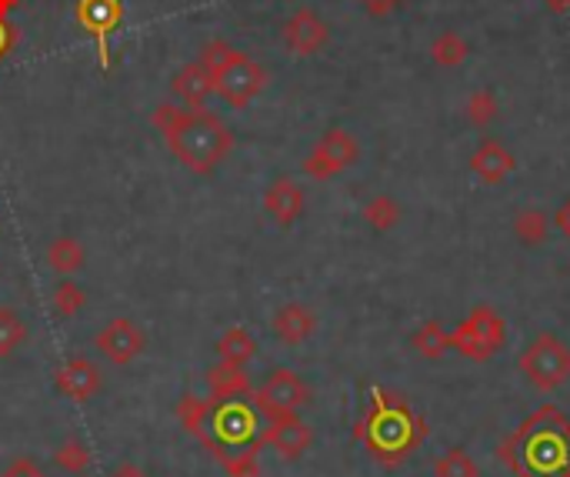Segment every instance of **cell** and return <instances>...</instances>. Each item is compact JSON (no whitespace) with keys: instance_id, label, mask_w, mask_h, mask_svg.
Wrapping results in <instances>:
<instances>
[{"instance_id":"52a82bcc","label":"cell","mask_w":570,"mask_h":477,"mask_svg":"<svg viewBox=\"0 0 570 477\" xmlns=\"http://www.w3.org/2000/svg\"><path fill=\"white\" fill-rule=\"evenodd\" d=\"M360 157V144L353 140V134H347L344 127H330L307 153L304 161V174L314 181H330L337 174H344L347 168L357 165Z\"/></svg>"},{"instance_id":"484cf974","label":"cell","mask_w":570,"mask_h":477,"mask_svg":"<svg viewBox=\"0 0 570 477\" xmlns=\"http://www.w3.org/2000/svg\"><path fill=\"white\" fill-rule=\"evenodd\" d=\"M48 264H51V271L71 277V274H77L84 267V247L74 237H57L48 247Z\"/></svg>"},{"instance_id":"9c48e42d","label":"cell","mask_w":570,"mask_h":477,"mask_svg":"<svg viewBox=\"0 0 570 477\" xmlns=\"http://www.w3.org/2000/svg\"><path fill=\"white\" fill-rule=\"evenodd\" d=\"M94 348H97V354L107 358L110 364L127 368V364H134V361L144 354L147 338H144V331L130 321V317H114V321H107V325L97 331Z\"/></svg>"},{"instance_id":"3957f363","label":"cell","mask_w":570,"mask_h":477,"mask_svg":"<svg viewBox=\"0 0 570 477\" xmlns=\"http://www.w3.org/2000/svg\"><path fill=\"white\" fill-rule=\"evenodd\" d=\"M428 437V421L414 414L401 398L388 391H373L367 417L357 424V441L367 444V451L384 460V464H401L421 441Z\"/></svg>"},{"instance_id":"7a4b0ae2","label":"cell","mask_w":570,"mask_h":477,"mask_svg":"<svg viewBox=\"0 0 570 477\" xmlns=\"http://www.w3.org/2000/svg\"><path fill=\"white\" fill-rule=\"evenodd\" d=\"M170 153L177 157V161L194 171V174H214L218 165L224 161V157L231 153L234 147V134L231 127L211 114L208 107H170L163 104L157 114H154Z\"/></svg>"},{"instance_id":"83f0119b","label":"cell","mask_w":570,"mask_h":477,"mask_svg":"<svg viewBox=\"0 0 570 477\" xmlns=\"http://www.w3.org/2000/svg\"><path fill=\"white\" fill-rule=\"evenodd\" d=\"M464 117H467V124H474V127H490L494 120H497V94L494 91H487V87H481V91H474L471 97H467V104H464Z\"/></svg>"},{"instance_id":"ac0fdd59","label":"cell","mask_w":570,"mask_h":477,"mask_svg":"<svg viewBox=\"0 0 570 477\" xmlns=\"http://www.w3.org/2000/svg\"><path fill=\"white\" fill-rule=\"evenodd\" d=\"M214 91V81L208 74V67L198 61V64H187L177 77H173V94L187 104V107H204L208 104V94Z\"/></svg>"},{"instance_id":"2e32d148","label":"cell","mask_w":570,"mask_h":477,"mask_svg":"<svg viewBox=\"0 0 570 477\" xmlns=\"http://www.w3.org/2000/svg\"><path fill=\"white\" fill-rule=\"evenodd\" d=\"M304 204H307L304 188H300L297 181H291V178H277V181L267 188V194H264V211H267V218H271L277 227H291L294 221H300Z\"/></svg>"},{"instance_id":"d6986e66","label":"cell","mask_w":570,"mask_h":477,"mask_svg":"<svg viewBox=\"0 0 570 477\" xmlns=\"http://www.w3.org/2000/svg\"><path fill=\"white\" fill-rule=\"evenodd\" d=\"M218 358L224 364H234V368H247L254 358H257V341L247 328H231L221 335L218 341Z\"/></svg>"},{"instance_id":"44dd1931","label":"cell","mask_w":570,"mask_h":477,"mask_svg":"<svg viewBox=\"0 0 570 477\" xmlns=\"http://www.w3.org/2000/svg\"><path fill=\"white\" fill-rule=\"evenodd\" d=\"M77 18L91 34H107L120 21V4L117 0H81Z\"/></svg>"},{"instance_id":"f1b7e54d","label":"cell","mask_w":570,"mask_h":477,"mask_svg":"<svg viewBox=\"0 0 570 477\" xmlns=\"http://www.w3.org/2000/svg\"><path fill=\"white\" fill-rule=\"evenodd\" d=\"M261 444L251 447H234L221 457V467L228 470V477H261V460H257Z\"/></svg>"},{"instance_id":"d6a6232c","label":"cell","mask_w":570,"mask_h":477,"mask_svg":"<svg viewBox=\"0 0 570 477\" xmlns=\"http://www.w3.org/2000/svg\"><path fill=\"white\" fill-rule=\"evenodd\" d=\"M357 4L363 8V14H370V18H391L404 0H357Z\"/></svg>"},{"instance_id":"1f68e13d","label":"cell","mask_w":570,"mask_h":477,"mask_svg":"<svg viewBox=\"0 0 570 477\" xmlns=\"http://www.w3.org/2000/svg\"><path fill=\"white\" fill-rule=\"evenodd\" d=\"M0 477H48V470L34 457H18V460L8 464V470Z\"/></svg>"},{"instance_id":"cb8c5ba5","label":"cell","mask_w":570,"mask_h":477,"mask_svg":"<svg viewBox=\"0 0 570 477\" xmlns=\"http://www.w3.org/2000/svg\"><path fill=\"white\" fill-rule=\"evenodd\" d=\"M467 54H471V47L457 31H444L431 41V61L437 67H461L467 61Z\"/></svg>"},{"instance_id":"ba28073f","label":"cell","mask_w":570,"mask_h":477,"mask_svg":"<svg viewBox=\"0 0 570 477\" xmlns=\"http://www.w3.org/2000/svg\"><path fill=\"white\" fill-rule=\"evenodd\" d=\"M254 407L271 417V414H287V411H300L310 401V388L304 384L300 374H294L291 368H277L254 394H251Z\"/></svg>"},{"instance_id":"7c38bea8","label":"cell","mask_w":570,"mask_h":477,"mask_svg":"<svg viewBox=\"0 0 570 477\" xmlns=\"http://www.w3.org/2000/svg\"><path fill=\"white\" fill-rule=\"evenodd\" d=\"M471 171L477 181L484 184H504L514 171H517V157L507 150V144H500L497 137H484L474 153H471Z\"/></svg>"},{"instance_id":"7402d4cb","label":"cell","mask_w":570,"mask_h":477,"mask_svg":"<svg viewBox=\"0 0 570 477\" xmlns=\"http://www.w3.org/2000/svg\"><path fill=\"white\" fill-rule=\"evenodd\" d=\"M401 218H404V211H401V204H398L391 194H377V198H370V201L363 204V221H367L373 231H380V234L394 231V227L401 224Z\"/></svg>"},{"instance_id":"4dcf8cb0","label":"cell","mask_w":570,"mask_h":477,"mask_svg":"<svg viewBox=\"0 0 570 477\" xmlns=\"http://www.w3.org/2000/svg\"><path fill=\"white\" fill-rule=\"evenodd\" d=\"M84 304H87V297H84L81 284H74V280H61V284L54 287V294H51V307H54L61 317H67V321L84 310Z\"/></svg>"},{"instance_id":"9a60e30c","label":"cell","mask_w":570,"mask_h":477,"mask_svg":"<svg viewBox=\"0 0 570 477\" xmlns=\"http://www.w3.org/2000/svg\"><path fill=\"white\" fill-rule=\"evenodd\" d=\"M271 328H274L277 341L297 348V344H304V341L314 338V331H317V314L307 304H300V300H287L284 307L274 310Z\"/></svg>"},{"instance_id":"4316f807","label":"cell","mask_w":570,"mask_h":477,"mask_svg":"<svg viewBox=\"0 0 570 477\" xmlns=\"http://www.w3.org/2000/svg\"><path fill=\"white\" fill-rule=\"evenodd\" d=\"M91 460H94V454L81 437H67L64 444L54 447V464L67 474H87Z\"/></svg>"},{"instance_id":"6da1fadb","label":"cell","mask_w":570,"mask_h":477,"mask_svg":"<svg viewBox=\"0 0 570 477\" xmlns=\"http://www.w3.org/2000/svg\"><path fill=\"white\" fill-rule=\"evenodd\" d=\"M500 460L517 477H570V417L543 404L504 444Z\"/></svg>"},{"instance_id":"e575fe53","label":"cell","mask_w":570,"mask_h":477,"mask_svg":"<svg viewBox=\"0 0 570 477\" xmlns=\"http://www.w3.org/2000/svg\"><path fill=\"white\" fill-rule=\"evenodd\" d=\"M107 477H150L144 467H137V464H130V460H124V464H117Z\"/></svg>"},{"instance_id":"836d02e7","label":"cell","mask_w":570,"mask_h":477,"mask_svg":"<svg viewBox=\"0 0 570 477\" xmlns=\"http://www.w3.org/2000/svg\"><path fill=\"white\" fill-rule=\"evenodd\" d=\"M550 224H553V227H557V231H560L567 241H570V198H567V201H563L557 211H553V221H550Z\"/></svg>"},{"instance_id":"4fadbf2b","label":"cell","mask_w":570,"mask_h":477,"mask_svg":"<svg viewBox=\"0 0 570 477\" xmlns=\"http://www.w3.org/2000/svg\"><path fill=\"white\" fill-rule=\"evenodd\" d=\"M177 417H180V427L198 437L214 457L224 454L221 441H218V431H214V404L204 401V398H194V394H183L180 404H177Z\"/></svg>"},{"instance_id":"8d00e7d4","label":"cell","mask_w":570,"mask_h":477,"mask_svg":"<svg viewBox=\"0 0 570 477\" xmlns=\"http://www.w3.org/2000/svg\"><path fill=\"white\" fill-rule=\"evenodd\" d=\"M74 477H87V474H74Z\"/></svg>"},{"instance_id":"ffe728a7","label":"cell","mask_w":570,"mask_h":477,"mask_svg":"<svg viewBox=\"0 0 570 477\" xmlns=\"http://www.w3.org/2000/svg\"><path fill=\"white\" fill-rule=\"evenodd\" d=\"M28 321L21 317V310L0 304V358H11L28 344Z\"/></svg>"},{"instance_id":"603a6c76","label":"cell","mask_w":570,"mask_h":477,"mask_svg":"<svg viewBox=\"0 0 570 477\" xmlns=\"http://www.w3.org/2000/svg\"><path fill=\"white\" fill-rule=\"evenodd\" d=\"M411 348H414L421 358H428V361H441V358L451 351V331H444L437 321H424V325L414 331Z\"/></svg>"},{"instance_id":"8fae6325","label":"cell","mask_w":570,"mask_h":477,"mask_svg":"<svg viewBox=\"0 0 570 477\" xmlns=\"http://www.w3.org/2000/svg\"><path fill=\"white\" fill-rule=\"evenodd\" d=\"M327 41H330V28H327V21H324L317 11H310V8L294 11V14L284 21V44H287V51L297 54V57H314L317 51L327 47Z\"/></svg>"},{"instance_id":"277c9868","label":"cell","mask_w":570,"mask_h":477,"mask_svg":"<svg viewBox=\"0 0 570 477\" xmlns=\"http://www.w3.org/2000/svg\"><path fill=\"white\" fill-rule=\"evenodd\" d=\"M201 64L208 67L214 91L231 104V107H247L264 87H267V71L244 51L228 47L224 41H214L204 47Z\"/></svg>"},{"instance_id":"5bb4252c","label":"cell","mask_w":570,"mask_h":477,"mask_svg":"<svg viewBox=\"0 0 570 477\" xmlns=\"http://www.w3.org/2000/svg\"><path fill=\"white\" fill-rule=\"evenodd\" d=\"M54 384H57V391H61L64 398H71V401H77V404H87V401L101 391L104 378H101V368H97L94 361H87V358H71V361L61 364Z\"/></svg>"},{"instance_id":"d4e9b609","label":"cell","mask_w":570,"mask_h":477,"mask_svg":"<svg viewBox=\"0 0 570 477\" xmlns=\"http://www.w3.org/2000/svg\"><path fill=\"white\" fill-rule=\"evenodd\" d=\"M547 231H550V218H547L540 208H524V211H517V218H514V234H517L520 244L537 247V244L547 241Z\"/></svg>"},{"instance_id":"8992f818","label":"cell","mask_w":570,"mask_h":477,"mask_svg":"<svg viewBox=\"0 0 570 477\" xmlns=\"http://www.w3.org/2000/svg\"><path fill=\"white\" fill-rule=\"evenodd\" d=\"M517 368L537 391H557L570 381V348L557 335H537L517 358Z\"/></svg>"},{"instance_id":"f546056e","label":"cell","mask_w":570,"mask_h":477,"mask_svg":"<svg viewBox=\"0 0 570 477\" xmlns=\"http://www.w3.org/2000/svg\"><path fill=\"white\" fill-rule=\"evenodd\" d=\"M434 477H481V467L467 451L454 447L434 464Z\"/></svg>"},{"instance_id":"e0dca14e","label":"cell","mask_w":570,"mask_h":477,"mask_svg":"<svg viewBox=\"0 0 570 477\" xmlns=\"http://www.w3.org/2000/svg\"><path fill=\"white\" fill-rule=\"evenodd\" d=\"M208 388H211L214 404L251 401V394H254V384H251V378L244 374V368H234V364H224V361H218V364L208 371Z\"/></svg>"},{"instance_id":"5b68a950","label":"cell","mask_w":570,"mask_h":477,"mask_svg":"<svg viewBox=\"0 0 570 477\" xmlns=\"http://www.w3.org/2000/svg\"><path fill=\"white\" fill-rule=\"evenodd\" d=\"M504 344H507V321L490 304L471 307L464 321L451 331V351L471 361H490L494 354L504 351Z\"/></svg>"},{"instance_id":"30bf717a","label":"cell","mask_w":570,"mask_h":477,"mask_svg":"<svg viewBox=\"0 0 570 477\" xmlns=\"http://www.w3.org/2000/svg\"><path fill=\"white\" fill-rule=\"evenodd\" d=\"M264 421H267V427L261 431V444H271L284 460H297V457L310 447V441H314L310 427L300 421L297 411L271 414V417H264Z\"/></svg>"},{"instance_id":"d590c367","label":"cell","mask_w":570,"mask_h":477,"mask_svg":"<svg viewBox=\"0 0 570 477\" xmlns=\"http://www.w3.org/2000/svg\"><path fill=\"white\" fill-rule=\"evenodd\" d=\"M543 4H547L550 11H557V14H563V11H570V0H543Z\"/></svg>"}]
</instances>
